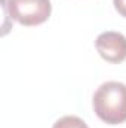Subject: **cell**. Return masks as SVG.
I'll use <instances>...</instances> for the list:
<instances>
[{"label": "cell", "mask_w": 126, "mask_h": 128, "mask_svg": "<svg viewBox=\"0 0 126 128\" xmlns=\"http://www.w3.org/2000/svg\"><path fill=\"white\" fill-rule=\"evenodd\" d=\"M95 115L108 125L126 122V85L110 80L102 84L94 94Z\"/></svg>", "instance_id": "obj_1"}, {"label": "cell", "mask_w": 126, "mask_h": 128, "mask_svg": "<svg viewBox=\"0 0 126 128\" xmlns=\"http://www.w3.org/2000/svg\"><path fill=\"white\" fill-rule=\"evenodd\" d=\"M95 46L98 54L108 63L119 64L126 60V37L122 33H101L95 40Z\"/></svg>", "instance_id": "obj_3"}, {"label": "cell", "mask_w": 126, "mask_h": 128, "mask_svg": "<svg viewBox=\"0 0 126 128\" xmlns=\"http://www.w3.org/2000/svg\"><path fill=\"white\" fill-rule=\"evenodd\" d=\"M113 3H114L116 10H117L122 16L126 18V0H113Z\"/></svg>", "instance_id": "obj_5"}, {"label": "cell", "mask_w": 126, "mask_h": 128, "mask_svg": "<svg viewBox=\"0 0 126 128\" xmlns=\"http://www.w3.org/2000/svg\"><path fill=\"white\" fill-rule=\"evenodd\" d=\"M52 128H89L86 122L77 116H64L58 119Z\"/></svg>", "instance_id": "obj_4"}, {"label": "cell", "mask_w": 126, "mask_h": 128, "mask_svg": "<svg viewBox=\"0 0 126 128\" xmlns=\"http://www.w3.org/2000/svg\"><path fill=\"white\" fill-rule=\"evenodd\" d=\"M4 9L9 16L21 26L33 27L40 26L51 16V0H9L4 3Z\"/></svg>", "instance_id": "obj_2"}]
</instances>
